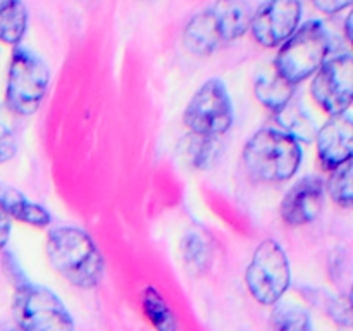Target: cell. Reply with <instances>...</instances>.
Instances as JSON below:
<instances>
[{
  "mask_svg": "<svg viewBox=\"0 0 353 331\" xmlns=\"http://www.w3.org/2000/svg\"><path fill=\"white\" fill-rule=\"evenodd\" d=\"M14 317L24 331H74V323L52 290L24 283L14 295Z\"/></svg>",
  "mask_w": 353,
  "mask_h": 331,
  "instance_id": "7",
  "label": "cell"
},
{
  "mask_svg": "<svg viewBox=\"0 0 353 331\" xmlns=\"http://www.w3.org/2000/svg\"><path fill=\"white\" fill-rule=\"evenodd\" d=\"M300 0H265L254 10L250 31L262 47H281L300 26Z\"/></svg>",
  "mask_w": 353,
  "mask_h": 331,
  "instance_id": "9",
  "label": "cell"
},
{
  "mask_svg": "<svg viewBox=\"0 0 353 331\" xmlns=\"http://www.w3.org/2000/svg\"><path fill=\"white\" fill-rule=\"evenodd\" d=\"M17 150V140L14 134L12 128L6 123L2 116H0V164L2 162L10 161L16 155Z\"/></svg>",
  "mask_w": 353,
  "mask_h": 331,
  "instance_id": "23",
  "label": "cell"
},
{
  "mask_svg": "<svg viewBox=\"0 0 353 331\" xmlns=\"http://www.w3.org/2000/svg\"><path fill=\"white\" fill-rule=\"evenodd\" d=\"M245 281L257 302L278 303L292 283V265L285 248L272 238L261 241L245 272Z\"/></svg>",
  "mask_w": 353,
  "mask_h": 331,
  "instance_id": "4",
  "label": "cell"
},
{
  "mask_svg": "<svg viewBox=\"0 0 353 331\" xmlns=\"http://www.w3.org/2000/svg\"><path fill=\"white\" fill-rule=\"evenodd\" d=\"M317 154L324 168L334 169L352 161L353 119L347 112L331 116L330 121L316 133Z\"/></svg>",
  "mask_w": 353,
  "mask_h": 331,
  "instance_id": "11",
  "label": "cell"
},
{
  "mask_svg": "<svg viewBox=\"0 0 353 331\" xmlns=\"http://www.w3.org/2000/svg\"><path fill=\"white\" fill-rule=\"evenodd\" d=\"M143 310L157 331H178L176 316L154 286L143 290Z\"/></svg>",
  "mask_w": 353,
  "mask_h": 331,
  "instance_id": "19",
  "label": "cell"
},
{
  "mask_svg": "<svg viewBox=\"0 0 353 331\" xmlns=\"http://www.w3.org/2000/svg\"><path fill=\"white\" fill-rule=\"evenodd\" d=\"M345 33H347V40L352 41V14H348L345 21Z\"/></svg>",
  "mask_w": 353,
  "mask_h": 331,
  "instance_id": "27",
  "label": "cell"
},
{
  "mask_svg": "<svg viewBox=\"0 0 353 331\" xmlns=\"http://www.w3.org/2000/svg\"><path fill=\"white\" fill-rule=\"evenodd\" d=\"M314 100L331 116L347 112L353 99V59L341 54L326 59L310 85Z\"/></svg>",
  "mask_w": 353,
  "mask_h": 331,
  "instance_id": "8",
  "label": "cell"
},
{
  "mask_svg": "<svg viewBox=\"0 0 353 331\" xmlns=\"http://www.w3.org/2000/svg\"><path fill=\"white\" fill-rule=\"evenodd\" d=\"M254 92L262 106L278 112L281 107H285L292 100L293 93H295V85L283 78L272 64L259 69V72L255 74Z\"/></svg>",
  "mask_w": 353,
  "mask_h": 331,
  "instance_id": "14",
  "label": "cell"
},
{
  "mask_svg": "<svg viewBox=\"0 0 353 331\" xmlns=\"http://www.w3.org/2000/svg\"><path fill=\"white\" fill-rule=\"evenodd\" d=\"M209 9L212 10L224 43L238 40L250 30L254 16L250 0H216Z\"/></svg>",
  "mask_w": 353,
  "mask_h": 331,
  "instance_id": "12",
  "label": "cell"
},
{
  "mask_svg": "<svg viewBox=\"0 0 353 331\" xmlns=\"http://www.w3.org/2000/svg\"><path fill=\"white\" fill-rule=\"evenodd\" d=\"M10 237V217L9 214L3 210V207L0 205V250L6 247V243L9 241Z\"/></svg>",
  "mask_w": 353,
  "mask_h": 331,
  "instance_id": "26",
  "label": "cell"
},
{
  "mask_svg": "<svg viewBox=\"0 0 353 331\" xmlns=\"http://www.w3.org/2000/svg\"><path fill=\"white\" fill-rule=\"evenodd\" d=\"M50 83L47 64L28 48H16L7 72V106L19 116L37 112Z\"/></svg>",
  "mask_w": 353,
  "mask_h": 331,
  "instance_id": "5",
  "label": "cell"
},
{
  "mask_svg": "<svg viewBox=\"0 0 353 331\" xmlns=\"http://www.w3.org/2000/svg\"><path fill=\"white\" fill-rule=\"evenodd\" d=\"M28 28V9L23 0H0V41L17 45Z\"/></svg>",
  "mask_w": 353,
  "mask_h": 331,
  "instance_id": "16",
  "label": "cell"
},
{
  "mask_svg": "<svg viewBox=\"0 0 353 331\" xmlns=\"http://www.w3.org/2000/svg\"><path fill=\"white\" fill-rule=\"evenodd\" d=\"M352 179H353L352 161L331 169L330 181H327V192H330L331 199L334 200V203H338L340 207H345V209L352 207V202H353Z\"/></svg>",
  "mask_w": 353,
  "mask_h": 331,
  "instance_id": "22",
  "label": "cell"
},
{
  "mask_svg": "<svg viewBox=\"0 0 353 331\" xmlns=\"http://www.w3.org/2000/svg\"><path fill=\"white\" fill-rule=\"evenodd\" d=\"M330 316L333 317L334 323H338L340 326H350L352 324L350 297L348 295L336 297L330 305Z\"/></svg>",
  "mask_w": 353,
  "mask_h": 331,
  "instance_id": "24",
  "label": "cell"
},
{
  "mask_svg": "<svg viewBox=\"0 0 353 331\" xmlns=\"http://www.w3.org/2000/svg\"><path fill=\"white\" fill-rule=\"evenodd\" d=\"M312 2L323 14H338L350 7L353 0H312Z\"/></svg>",
  "mask_w": 353,
  "mask_h": 331,
  "instance_id": "25",
  "label": "cell"
},
{
  "mask_svg": "<svg viewBox=\"0 0 353 331\" xmlns=\"http://www.w3.org/2000/svg\"><path fill=\"white\" fill-rule=\"evenodd\" d=\"M183 261L193 272H202L210 262V248L205 237L199 231H186L181 241Z\"/></svg>",
  "mask_w": 353,
  "mask_h": 331,
  "instance_id": "21",
  "label": "cell"
},
{
  "mask_svg": "<svg viewBox=\"0 0 353 331\" xmlns=\"http://www.w3.org/2000/svg\"><path fill=\"white\" fill-rule=\"evenodd\" d=\"M271 331H314V326L302 307L286 302L279 303L272 310Z\"/></svg>",
  "mask_w": 353,
  "mask_h": 331,
  "instance_id": "20",
  "label": "cell"
},
{
  "mask_svg": "<svg viewBox=\"0 0 353 331\" xmlns=\"http://www.w3.org/2000/svg\"><path fill=\"white\" fill-rule=\"evenodd\" d=\"M243 161L254 178L283 183L293 178L302 166V145L283 131L261 130L248 140Z\"/></svg>",
  "mask_w": 353,
  "mask_h": 331,
  "instance_id": "2",
  "label": "cell"
},
{
  "mask_svg": "<svg viewBox=\"0 0 353 331\" xmlns=\"http://www.w3.org/2000/svg\"><path fill=\"white\" fill-rule=\"evenodd\" d=\"M331 38L321 21H309L279 47L274 68L292 85L316 74L317 69L330 59Z\"/></svg>",
  "mask_w": 353,
  "mask_h": 331,
  "instance_id": "3",
  "label": "cell"
},
{
  "mask_svg": "<svg viewBox=\"0 0 353 331\" xmlns=\"http://www.w3.org/2000/svg\"><path fill=\"white\" fill-rule=\"evenodd\" d=\"M233 100L219 78H210L192 97L183 123L193 134L223 137L233 126Z\"/></svg>",
  "mask_w": 353,
  "mask_h": 331,
  "instance_id": "6",
  "label": "cell"
},
{
  "mask_svg": "<svg viewBox=\"0 0 353 331\" xmlns=\"http://www.w3.org/2000/svg\"><path fill=\"white\" fill-rule=\"evenodd\" d=\"M276 119H278L279 126L285 130L283 133L295 138L299 143L300 141H310L316 138L317 128L314 119L302 109V107L293 103L292 100L276 112Z\"/></svg>",
  "mask_w": 353,
  "mask_h": 331,
  "instance_id": "17",
  "label": "cell"
},
{
  "mask_svg": "<svg viewBox=\"0 0 353 331\" xmlns=\"http://www.w3.org/2000/svg\"><path fill=\"white\" fill-rule=\"evenodd\" d=\"M47 257L50 265L79 288H93L105 271L102 252L83 230L59 226L48 233Z\"/></svg>",
  "mask_w": 353,
  "mask_h": 331,
  "instance_id": "1",
  "label": "cell"
},
{
  "mask_svg": "<svg viewBox=\"0 0 353 331\" xmlns=\"http://www.w3.org/2000/svg\"><path fill=\"white\" fill-rule=\"evenodd\" d=\"M324 205V183L317 176H305L288 190L281 200L283 221L290 226H303L317 219Z\"/></svg>",
  "mask_w": 353,
  "mask_h": 331,
  "instance_id": "10",
  "label": "cell"
},
{
  "mask_svg": "<svg viewBox=\"0 0 353 331\" xmlns=\"http://www.w3.org/2000/svg\"><path fill=\"white\" fill-rule=\"evenodd\" d=\"M183 43L186 50L192 52L196 57H207L224 43L212 10H202L186 23L185 31H183Z\"/></svg>",
  "mask_w": 353,
  "mask_h": 331,
  "instance_id": "13",
  "label": "cell"
},
{
  "mask_svg": "<svg viewBox=\"0 0 353 331\" xmlns=\"http://www.w3.org/2000/svg\"><path fill=\"white\" fill-rule=\"evenodd\" d=\"M186 161L195 169H209L217 161L221 152V141L217 137H202V134H190L185 141Z\"/></svg>",
  "mask_w": 353,
  "mask_h": 331,
  "instance_id": "18",
  "label": "cell"
},
{
  "mask_svg": "<svg viewBox=\"0 0 353 331\" xmlns=\"http://www.w3.org/2000/svg\"><path fill=\"white\" fill-rule=\"evenodd\" d=\"M2 331H24V330H23V328L17 326V324H9V326L3 328Z\"/></svg>",
  "mask_w": 353,
  "mask_h": 331,
  "instance_id": "28",
  "label": "cell"
},
{
  "mask_svg": "<svg viewBox=\"0 0 353 331\" xmlns=\"http://www.w3.org/2000/svg\"><path fill=\"white\" fill-rule=\"evenodd\" d=\"M0 205L3 207L10 219H17L21 223L31 224L37 228H45L50 224L52 216L38 203L31 202L14 186L0 183Z\"/></svg>",
  "mask_w": 353,
  "mask_h": 331,
  "instance_id": "15",
  "label": "cell"
}]
</instances>
